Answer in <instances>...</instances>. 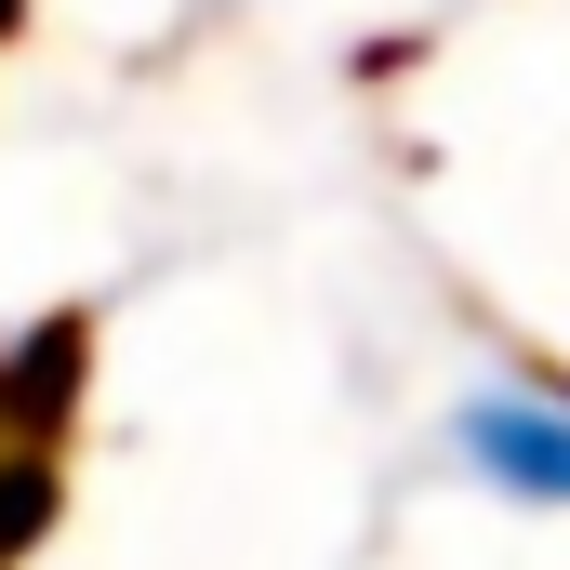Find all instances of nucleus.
Returning <instances> with one entry per match:
<instances>
[{
    "mask_svg": "<svg viewBox=\"0 0 570 570\" xmlns=\"http://www.w3.org/2000/svg\"><path fill=\"white\" fill-rule=\"evenodd\" d=\"M451 464H464L491 504L570 518V385H531V372L464 385V399H451Z\"/></svg>",
    "mask_w": 570,
    "mask_h": 570,
    "instance_id": "f257e3e1",
    "label": "nucleus"
}]
</instances>
